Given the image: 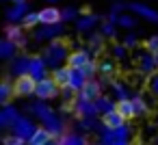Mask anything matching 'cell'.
<instances>
[{"label":"cell","mask_w":158,"mask_h":145,"mask_svg":"<svg viewBox=\"0 0 158 145\" xmlns=\"http://www.w3.org/2000/svg\"><path fill=\"white\" fill-rule=\"evenodd\" d=\"M61 93H63V97H65V100H72L76 91H74V89H69V87H65V89H61Z\"/></svg>","instance_id":"obj_44"},{"label":"cell","mask_w":158,"mask_h":145,"mask_svg":"<svg viewBox=\"0 0 158 145\" xmlns=\"http://www.w3.org/2000/svg\"><path fill=\"white\" fill-rule=\"evenodd\" d=\"M44 128H46L52 136H59V139L65 134V123H63V119H59L56 115H54V117H50V119L44 123Z\"/></svg>","instance_id":"obj_18"},{"label":"cell","mask_w":158,"mask_h":145,"mask_svg":"<svg viewBox=\"0 0 158 145\" xmlns=\"http://www.w3.org/2000/svg\"><path fill=\"white\" fill-rule=\"evenodd\" d=\"M28 67H31V56H18V59L13 61V65H11V74H13L15 78L26 76V74H28Z\"/></svg>","instance_id":"obj_16"},{"label":"cell","mask_w":158,"mask_h":145,"mask_svg":"<svg viewBox=\"0 0 158 145\" xmlns=\"http://www.w3.org/2000/svg\"><path fill=\"white\" fill-rule=\"evenodd\" d=\"M18 119H20V113H18V108H13L11 104L9 106H5L2 108V113H0V126L2 128H13L15 123H18Z\"/></svg>","instance_id":"obj_13"},{"label":"cell","mask_w":158,"mask_h":145,"mask_svg":"<svg viewBox=\"0 0 158 145\" xmlns=\"http://www.w3.org/2000/svg\"><path fill=\"white\" fill-rule=\"evenodd\" d=\"M128 9H130L132 13H136V15L145 18L147 22H158V11H154V9H152V7H147V5L132 2V5H128Z\"/></svg>","instance_id":"obj_8"},{"label":"cell","mask_w":158,"mask_h":145,"mask_svg":"<svg viewBox=\"0 0 158 145\" xmlns=\"http://www.w3.org/2000/svg\"><path fill=\"white\" fill-rule=\"evenodd\" d=\"M102 123H104V128L117 130V128H121V126L126 123V119H123V115H121L119 110H110V113H106V115L102 117Z\"/></svg>","instance_id":"obj_15"},{"label":"cell","mask_w":158,"mask_h":145,"mask_svg":"<svg viewBox=\"0 0 158 145\" xmlns=\"http://www.w3.org/2000/svg\"><path fill=\"white\" fill-rule=\"evenodd\" d=\"M15 44L13 41H9V39H5L2 44H0V59H11L13 54H15Z\"/></svg>","instance_id":"obj_30"},{"label":"cell","mask_w":158,"mask_h":145,"mask_svg":"<svg viewBox=\"0 0 158 145\" xmlns=\"http://www.w3.org/2000/svg\"><path fill=\"white\" fill-rule=\"evenodd\" d=\"M39 15H41V24H44V26H56V24L63 22V20H61V11L54 9V7H46V9H41Z\"/></svg>","instance_id":"obj_9"},{"label":"cell","mask_w":158,"mask_h":145,"mask_svg":"<svg viewBox=\"0 0 158 145\" xmlns=\"http://www.w3.org/2000/svg\"><path fill=\"white\" fill-rule=\"evenodd\" d=\"M110 87H113V93H115V100H117V102H119V100H130V95H128V87H126L121 80L110 82Z\"/></svg>","instance_id":"obj_28"},{"label":"cell","mask_w":158,"mask_h":145,"mask_svg":"<svg viewBox=\"0 0 158 145\" xmlns=\"http://www.w3.org/2000/svg\"><path fill=\"white\" fill-rule=\"evenodd\" d=\"M72 110H74L80 119H87V117H95V115H98L95 102H87V100H82V97H76V100H74Z\"/></svg>","instance_id":"obj_5"},{"label":"cell","mask_w":158,"mask_h":145,"mask_svg":"<svg viewBox=\"0 0 158 145\" xmlns=\"http://www.w3.org/2000/svg\"><path fill=\"white\" fill-rule=\"evenodd\" d=\"M136 61H139V72L141 74H149V76L156 74V69H158L156 67V54H149L147 52V54H141Z\"/></svg>","instance_id":"obj_10"},{"label":"cell","mask_w":158,"mask_h":145,"mask_svg":"<svg viewBox=\"0 0 158 145\" xmlns=\"http://www.w3.org/2000/svg\"><path fill=\"white\" fill-rule=\"evenodd\" d=\"M5 33H7V39H9V41H13L15 46H24V44H26L24 33H22V28H20L18 24H9Z\"/></svg>","instance_id":"obj_21"},{"label":"cell","mask_w":158,"mask_h":145,"mask_svg":"<svg viewBox=\"0 0 158 145\" xmlns=\"http://www.w3.org/2000/svg\"><path fill=\"white\" fill-rule=\"evenodd\" d=\"M37 24H41V15H39V11H31V13L24 18V26L33 28V26H37Z\"/></svg>","instance_id":"obj_32"},{"label":"cell","mask_w":158,"mask_h":145,"mask_svg":"<svg viewBox=\"0 0 158 145\" xmlns=\"http://www.w3.org/2000/svg\"><path fill=\"white\" fill-rule=\"evenodd\" d=\"M89 61H91V56H89V52H87V50H76V52H72V54H69L67 65H69L72 69H82Z\"/></svg>","instance_id":"obj_12"},{"label":"cell","mask_w":158,"mask_h":145,"mask_svg":"<svg viewBox=\"0 0 158 145\" xmlns=\"http://www.w3.org/2000/svg\"><path fill=\"white\" fill-rule=\"evenodd\" d=\"M5 145H28V143L15 134H9V136H5Z\"/></svg>","instance_id":"obj_39"},{"label":"cell","mask_w":158,"mask_h":145,"mask_svg":"<svg viewBox=\"0 0 158 145\" xmlns=\"http://www.w3.org/2000/svg\"><path fill=\"white\" fill-rule=\"evenodd\" d=\"M76 13H78V11H76L74 7H67V9H63V11H61V20H63V22H69V20H74V18H76Z\"/></svg>","instance_id":"obj_38"},{"label":"cell","mask_w":158,"mask_h":145,"mask_svg":"<svg viewBox=\"0 0 158 145\" xmlns=\"http://www.w3.org/2000/svg\"><path fill=\"white\" fill-rule=\"evenodd\" d=\"M117 110L123 115V119H132V117H134L132 100H119V102H117Z\"/></svg>","instance_id":"obj_29"},{"label":"cell","mask_w":158,"mask_h":145,"mask_svg":"<svg viewBox=\"0 0 158 145\" xmlns=\"http://www.w3.org/2000/svg\"><path fill=\"white\" fill-rule=\"evenodd\" d=\"M136 44H139L136 35H134V33H128L126 39H123V46H126V48H136Z\"/></svg>","instance_id":"obj_42"},{"label":"cell","mask_w":158,"mask_h":145,"mask_svg":"<svg viewBox=\"0 0 158 145\" xmlns=\"http://www.w3.org/2000/svg\"><path fill=\"white\" fill-rule=\"evenodd\" d=\"M35 130H37V128H35V123H33L31 119H26V117H20V119H18V123L13 126V134H15V136H20V139H24L26 143L31 141V136L35 134Z\"/></svg>","instance_id":"obj_6"},{"label":"cell","mask_w":158,"mask_h":145,"mask_svg":"<svg viewBox=\"0 0 158 145\" xmlns=\"http://www.w3.org/2000/svg\"><path fill=\"white\" fill-rule=\"evenodd\" d=\"M48 2H56V0H48Z\"/></svg>","instance_id":"obj_50"},{"label":"cell","mask_w":158,"mask_h":145,"mask_svg":"<svg viewBox=\"0 0 158 145\" xmlns=\"http://www.w3.org/2000/svg\"><path fill=\"white\" fill-rule=\"evenodd\" d=\"M61 33H63V24H56V26H44L41 31L35 33V39H50V41H54Z\"/></svg>","instance_id":"obj_19"},{"label":"cell","mask_w":158,"mask_h":145,"mask_svg":"<svg viewBox=\"0 0 158 145\" xmlns=\"http://www.w3.org/2000/svg\"><path fill=\"white\" fill-rule=\"evenodd\" d=\"M13 2H15V5H20V2H26V0H13Z\"/></svg>","instance_id":"obj_48"},{"label":"cell","mask_w":158,"mask_h":145,"mask_svg":"<svg viewBox=\"0 0 158 145\" xmlns=\"http://www.w3.org/2000/svg\"><path fill=\"white\" fill-rule=\"evenodd\" d=\"M156 145H158V136H156Z\"/></svg>","instance_id":"obj_51"},{"label":"cell","mask_w":158,"mask_h":145,"mask_svg":"<svg viewBox=\"0 0 158 145\" xmlns=\"http://www.w3.org/2000/svg\"><path fill=\"white\" fill-rule=\"evenodd\" d=\"M134 24H136V20L132 15H121L119 18V26L121 28H134Z\"/></svg>","instance_id":"obj_36"},{"label":"cell","mask_w":158,"mask_h":145,"mask_svg":"<svg viewBox=\"0 0 158 145\" xmlns=\"http://www.w3.org/2000/svg\"><path fill=\"white\" fill-rule=\"evenodd\" d=\"M123 9H126V5H115V7H113L110 11H113V13H121Z\"/></svg>","instance_id":"obj_45"},{"label":"cell","mask_w":158,"mask_h":145,"mask_svg":"<svg viewBox=\"0 0 158 145\" xmlns=\"http://www.w3.org/2000/svg\"><path fill=\"white\" fill-rule=\"evenodd\" d=\"M156 67H158V54H156Z\"/></svg>","instance_id":"obj_49"},{"label":"cell","mask_w":158,"mask_h":145,"mask_svg":"<svg viewBox=\"0 0 158 145\" xmlns=\"http://www.w3.org/2000/svg\"><path fill=\"white\" fill-rule=\"evenodd\" d=\"M28 110L31 113H35V117L37 119H41L44 123L50 119V117H54V113H52V108L46 104V102H37V104H33V106H28Z\"/></svg>","instance_id":"obj_17"},{"label":"cell","mask_w":158,"mask_h":145,"mask_svg":"<svg viewBox=\"0 0 158 145\" xmlns=\"http://www.w3.org/2000/svg\"><path fill=\"white\" fill-rule=\"evenodd\" d=\"M46 145H59V141H50V143H46Z\"/></svg>","instance_id":"obj_47"},{"label":"cell","mask_w":158,"mask_h":145,"mask_svg":"<svg viewBox=\"0 0 158 145\" xmlns=\"http://www.w3.org/2000/svg\"><path fill=\"white\" fill-rule=\"evenodd\" d=\"M95 108H98V115H106V113H110V110H117V102H113L110 97H106V95H100L98 100H95Z\"/></svg>","instance_id":"obj_22"},{"label":"cell","mask_w":158,"mask_h":145,"mask_svg":"<svg viewBox=\"0 0 158 145\" xmlns=\"http://www.w3.org/2000/svg\"><path fill=\"white\" fill-rule=\"evenodd\" d=\"M102 35H104V37H108V39H110V37H115V35H117V33H115V24H110V22L102 24Z\"/></svg>","instance_id":"obj_40"},{"label":"cell","mask_w":158,"mask_h":145,"mask_svg":"<svg viewBox=\"0 0 158 145\" xmlns=\"http://www.w3.org/2000/svg\"><path fill=\"white\" fill-rule=\"evenodd\" d=\"M147 87H149V91L158 97V74H154V76H149V80H147Z\"/></svg>","instance_id":"obj_41"},{"label":"cell","mask_w":158,"mask_h":145,"mask_svg":"<svg viewBox=\"0 0 158 145\" xmlns=\"http://www.w3.org/2000/svg\"><path fill=\"white\" fill-rule=\"evenodd\" d=\"M28 13H31V11H28V5H26V2H20V5H13V7L7 11V20H9L11 24H15L18 20L24 22V18H26Z\"/></svg>","instance_id":"obj_14"},{"label":"cell","mask_w":158,"mask_h":145,"mask_svg":"<svg viewBox=\"0 0 158 145\" xmlns=\"http://www.w3.org/2000/svg\"><path fill=\"white\" fill-rule=\"evenodd\" d=\"M102 41H104V35H102V33H100V35H93V37H91V46H93V50H100Z\"/></svg>","instance_id":"obj_43"},{"label":"cell","mask_w":158,"mask_h":145,"mask_svg":"<svg viewBox=\"0 0 158 145\" xmlns=\"http://www.w3.org/2000/svg\"><path fill=\"white\" fill-rule=\"evenodd\" d=\"M145 48L149 54H158V35H152L147 41H145Z\"/></svg>","instance_id":"obj_35"},{"label":"cell","mask_w":158,"mask_h":145,"mask_svg":"<svg viewBox=\"0 0 158 145\" xmlns=\"http://www.w3.org/2000/svg\"><path fill=\"white\" fill-rule=\"evenodd\" d=\"M89 82V78L85 76L82 69H72V80H69V89H74L76 93H80L85 89V85Z\"/></svg>","instance_id":"obj_20"},{"label":"cell","mask_w":158,"mask_h":145,"mask_svg":"<svg viewBox=\"0 0 158 145\" xmlns=\"http://www.w3.org/2000/svg\"><path fill=\"white\" fill-rule=\"evenodd\" d=\"M59 145H89V141H87V136H82V134L65 132V134L59 139Z\"/></svg>","instance_id":"obj_23"},{"label":"cell","mask_w":158,"mask_h":145,"mask_svg":"<svg viewBox=\"0 0 158 145\" xmlns=\"http://www.w3.org/2000/svg\"><path fill=\"white\" fill-rule=\"evenodd\" d=\"M98 20H100V18H98V15H93V13H91V15H82V18L78 20V31H80V33L91 31V28L98 24Z\"/></svg>","instance_id":"obj_27"},{"label":"cell","mask_w":158,"mask_h":145,"mask_svg":"<svg viewBox=\"0 0 158 145\" xmlns=\"http://www.w3.org/2000/svg\"><path fill=\"white\" fill-rule=\"evenodd\" d=\"M100 95H102V82H98V80H89L85 85V89L78 93V97H82L87 102H95Z\"/></svg>","instance_id":"obj_7"},{"label":"cell","mask_w":158,"mask_h":145,"mask_svg":"<svg viewBox=\"0 0 158 145\" xmlns=\"http://www.w3.org/2000/svg\"><path fill=\"white\" fill-rule=\"evenodd\" d=\"M115 145H130V141H117Z\"/></svg>","instance_id":"obj_46"},{"label":"cell","mask_w":158,"mask_h":145,"mask_svg":"<svg viewBox=\"0 0 158 145\" xmlns=\"http://www.w3.org/2000/svg\"><path fill=\"white\" fill-rule=\"evenodd\" d=\"M28 76H33L37 82L48 78V63L41 56H31V67H28Z\"/></svg>","instance_id":"obj_3"},{"label":"cell","mask_w":158,"mask_h":145,"mask_svg":"<svg viewBox=\"0 0 158 145\" xmlns=\"http://www.w3.org/2000/svg\"><path fill=\"white\" fill-rule=\"evenodd\" d=\"M37 91V80L33 78V76H20V78H15V95H24V97H28V95H33Z\"/></svg>","instance_id":"obj_4"},{"label":"cell","mask_w":158,"mask_h":145,"mask_svg":"<svg viewBox=\"0 0 158 145\" xmlns=\"http://www.w3.org/2000/svg\"><path fill=\"white\" fill-rule=\"evenodd\" d=\"M126 54H128V48H126L123 44L113 46V56H115V59H126Z\"/></svg>","instance_id":"obj_37"},{"label":"cell","mask_w":158,"mask_h":145,"mask_svg":"<svg viewBox=\"0 0 158 145\" xmlns=\"http://www.w3.org/2000/svg\"><path fill=\"white\" fill-rule=\"evenodd\" d=\"M52 80L61 87V89H65V87H69V80H72V67L69 65H61V67H56V69H52Z\"/></svg>","instance_id":"obj_11"},{"label":"cell","mask_w":158,"mask_h":145,"mask_svg":"<svg viewBox=\"0 0 158 145\" xmlns=\"http://www.w3.org/2000/svg\"><path fill=\"white\" fill-rule=\"evenodd\" d=\"M132 100V106H134V117H141V115H147V110H149V106H147V102L141 97V95H132L130 97Z\"/></svg>","instance_id":"obj_26"},{"label":"cell","mask_w":158,"mask_h":145,"mask_svg":"<svg viewBox=\"0 0 158 145\" xmlns=\"http://www.w3.org/2000/svg\"><path fill=\"white\" fill-rule=\"evenodd\" d=\"M50 141H52V134H50L46 128H37L35 134L31 136L28 145H46V143H50Z\"/></svg>","instance_id":"obj_25"},{"label":"cell","mask_w":158,"mask_h":145,"mask_svg":"<svg viewBox=\"0 0 158 145\" xmlns=\"http://www.w3.org/2000/svg\"><path fill=\"white\" fill-rule=\"evenodd\" d=\"M44 59H46L48 67H52V69L61 67V63L69 59V54H67V46H65L63 41H52V44L46 48V54H44Z\"/></svg>","instance_id":"obj_1"},{"label":"cell","mask_w":158,"mask_h":145,"mask_svg":"<svg viewBox=\"0 0 158 145\" xmlns=\"http://www.w3.org/2000/svg\"><path fill=\"white\" fill-rule=\"evenodd\" d=\"M13 93H15V82L2 80V85H0V104H2V106H9V100H11Z\"/></svg>","instance_id":"obj_24"},{"label":"cell","mask_w":158,"mask_h":145,"mask_svg":"<svg viewBox=\"0 0 158 145\" xmlns=\"http://www.w3.org/2000/svg\"><path fill=\"white\" fill-rule=\"evenodd\" d=\"M82 72H85V76H87L89 80H93V76H95L100 69H98V63H95V61H89V63L82 67Z\"/></svg>","instance_id":"obj_33"},{"label":"cell","mask_w":158,"mask_h":145,"mask_svg":"<svg viewBox=\"0 0 158 145\" xmlns=\"http://www.w3.org/2000/svg\"><path fill=\"white\" fill-rule=\"evenodd\" d=\"M59 85L52 80V78H46V80H41V82H37V91H35V95L41 100V102H46V100H54L56 95H59Z\"/></svg>","instance_id":"obj_2"},{"label":"cell","mask_w":158,"mask_h":145,"mask_svg":"<svg viewBox=\"0 0 158 145\" xmlns=\"http://www.w3.org/2000/svg\"><path fill=\"white\" fill-rule=\"evenodd\" d=\"M98 69H100V74H104V76H113V74H115V63H113L110 59H102V61L98 63Z\"/></svg>","instance_id":"obj_31"},{"label":"cell","mask_w":158,"mask_h":145,"mask_svg":"<svg viewBox=\"0 0 158 145\" xmlns=\"http://www.w3.org/2000/svg\"><path fill=\"white\" fill-rule=\"evenodd\" d=\"M78 126H80V130H87V132H89V130H95V128H98V121H95L93 117H87V119H80Z\"/></svg>","instance_id":"obj_34"}]
</instances>
